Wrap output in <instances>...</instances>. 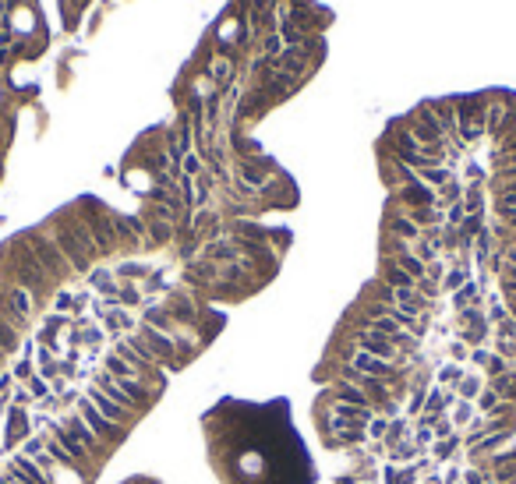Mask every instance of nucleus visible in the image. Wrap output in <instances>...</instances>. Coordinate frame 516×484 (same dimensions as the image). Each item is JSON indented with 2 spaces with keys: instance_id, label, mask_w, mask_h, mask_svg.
Here are the masks:
<instances>
[{
  "instance_id": "1",
  "label": "nucleus",
  "mask_w": 516,
  "mask_h": 484,
  "mask_svg": "<svg viewBox=\"0 0 516 484\" xmlns=\"http://www.w3.org/2000/svg\"><path fill=\"white\" fill-rule=\"evenodd\" d=\"M11 272H15V280L11 283H18L21 290H28L36 297V304L46 297V287H50V276L43 272V265L36 262V255L28 251V244L25 240H18L15 244V255H11Z\"/></svg>"
},
{
  "instance_id": "2",
  "label": "nucleus",
  "mask_w": 516,
  "mask_h": 484,
  "mask_svg": "<svg viewBox=\"0 0 516 484\" xmlns=\"http://www.w3.org/2000/svg\"><path fill=\"white\" fill-rule=\"evenodd\" d=\"M75 213H78V220L88 226V233H93L96 251H99V255H113V251H117V237H113V220H110L106 209H103L96 198H82Z\"/></svg>"
},
{
  "instance_id": "3",
  "label": "nucleus",
  "mask_w": 516,
  "mask_h": 484,
  "mask_svg": "<svg viewBox=\"0 0 516 484\" xmlns=\"http://www.w3.org/2000/svg\"><path fill=\"white\" fill-rule=\"evenodd\" d=\"M21 240L28 244V251L36 255V262L43 265V272H46L50 280H68V276H71V265H68V258L60 255V248L53 244V237H50L46 230H28Z\"/></svg>"
},
{
  "instance_id": "4",
  "label": "nucleus",
  "mask_w": 516,
  "mask_h": 484,
  "mask_svg": "<svg viewBox=\"0 0 516 484\" xmlns=\"http://www.w3.org/2000/svg\"><path fill=\"white\" fill-rule=\"evenodd\" d=\"M403 120V128L414 135V142L421 145V148H439V145H449V138H446V131H442V124L435 120V113L428 110V103H421L417 110H410L407 117H400Z\"/></svg>"
},
{
  "instance_id": "5",
  "label": "nucleus",
  "mask_w": 516,
  "mask_h": 484,
  "mask_svg": "<svg viewBox=\"0 0 516 484\" xmlns=\"http://www.w3.org/2000/svg\"><path fill=\"white\" fill-rule=\"evenodd\" d=\"M71 410H75V414L85 420V425H88V432H93V435H96V438H99L106 449H110V445H117L120 438L128 435V428H117V425H110V420H106V417H103V414L93 407V400H88L85 392H78V396H75Z\"/></svg>"
},
{
  "instance_id": "6",
  "label": "nucleus",
  "mask_w": 516,
  "mask_h": 484,
  "mask_svg": "<svg viewBox=\"0 0 516 484\" xmlns=\"http://www.w3.org/2000/svg\"><path fill=\"white\" fill-rule=\"evenodd\" d=\"M50 237H53V244L60 248V255H64L68 258V265H71V272H78V276H88V269H93V255H88L82 244H78V240L64 230V226H60L57 220L50 223Z\"/></svg>"
},
{
  "instance_id": "7",
  "label": "nucleus",
  "mask_w": 516,
  "mask_h": 484,
  "mask_svg": "<svg viewBox=\"0 0 516 484\" xmlns=\"http://www.w3.org/2000/svg\"><path fill=\"white\" fill-rule=\"evenodd\" d=\"M85 396L93 400V407H96V410L110 420V425H117V428H131V425H135V417H138V414H131V410H124V407H117V403L106 396V392H103V389H96L93 382L85 385Z\"/></svg>"
},
{
  "instance_id": "8",
  "label": "nucleus",
  "mask_w": 516,
  "mask_h": 484,
  "mask_svg": "<svg viewBox=\"0 0 516 484\" xmlns=\"http://www.w3.org/2000/svg\"><path fill=\"white\" fill-rule=\"evenodd\" d=\"M57 420H60V425H64V428H68V432H71V435L85 445V452H93V456H103V452H106V445H103L93 432H88V425H85V420H82L71 407L60 410V414H57Z\"/></svg>"
},
{
  "instance_id": "9",
  "label": "nucleus",
  "mask_w": 516,
  "mask_h": 484,
  "mask_svg": "<svg viewBox=\"0 0 516 484\" xmlns=\"http://www.w3.org/2000/svg\"><path fill=\"white\" fill-rule=\"evenodd\" d=\"M382 230H385V233H392V237H400V240H410V244H414L417 237H424V230H421L417 223H410V220L403 216V209H400V205H392V202H389V209H385Z\"/></svg>"
},
{
  "instance_id": "10",
  "label": "nucleus",
  "mask_w": 516,
  "mask_h": 484,
  "mask_svg": "<svg viewBox=\"0 0 516 484\" xmlns=\"http://www.w3.org/2000/svg\"><path fill=\"white\" fill-rule=\"evenodd\" d=\"M110 220H113V237H117V251H135V248H142L145 240L131 230V220L124 216V213H110Z\"/></svg>"
},
{
  "instance_id": "11",
  "label": "nucleus",
  "mask_w": 516,
  "mask_h": 484,
  "mask_svg": "<svg viewBox=\"0 0 516 484\" xmlns=\"http://www.w3.org/2000/svg\"><path fill=\"white\" fill-rule=\"evenodd\" d=\"M85 283H88V290H96V297H117V276L110 265H93Z\"/></svg>"
},
{
  "instance_id": "12",
  "label": "nucleus",
  "mask_w": 516,
  "mask_h": 484,
  "mask_svg": "<svg viewBox=\"0 0 516 484\" xmlns=\"http://www.w3.org/2000/svg\"><path fill=\"white\" fill-rule=\"evenodd\" d=\"M428 110L435 113V120L442 124L446 138L457 135V99H428Z\"/></svg>"
},
{
  "instance_id": "13",
  "label": "nucleus",
  "mask_w": 516,
  "mask_h": 484,
  "mask_svg": "<svg viewBox=\"0 0 516 484\" xmlns=\"http://www.w3.org/2000/svg\"><path fill=\"white\" fill-rule=\"evenodd\" d=\"M417 180H421V184H428L432 191H442L446 184L457 180V173H452V166H424V170H417Z\"/></svg>"
},
{
  "instance_id": "14",
  "label": "nucleus",
  "mask_w": 516,
  "mask_h": 484,
  "mask_svg": "<svg viewBox=\"0 0 516 484\" xmlns=\"http://www.w3.org/2000/svg\"><path fill=\"white\" fill-rule=\"evenodd\" d=\"M113 276H117V280H124V283H149L153 269H149L145 262H120V265L113 269Z\"/></svg>"
},
{
  "instance_id": "15",
  "label": "nucleus",
  "mask_w": 516,
  "mask_h": 484,
  "mask_svg": "<svg viewBox=\"0 0 516 484\" xmlns=\"http://www.w3.org/2000/svg\"><path fill=\"white\" fill-rule=\"evenodd\" d=\"M464 449V435L457 432V435H449V438H442V442H432V460L435 463H452V456Z\"/></svg>"
},
{
  "instance_id": "16",
  "label": "nucleus",
  "mask_w": 516,
  "mask_h": 484,
  "mask_svg": "<svg viewBox=\"0 0 516 484\" xmlns=\"http://www.w3.org/2000/svg\"><path fill=\"white\" fill-rule=\"evenodd\" d=\"M484 382H488V378H484L481 371H474V368H467V375L460 378V385H457V396L460 400H467V403H474L477 396H481V389H484Z\"/></svg>"
},
{
  "instance_id": "17",
  "label": "nucleus",
  "mask_w": 516,
  "mask_h": 484,
  "mask_svg": "<svg viewBox=\"0 0 516 484\" xmlns=\"http://www.w3.org/2000/svg\"><path fill=\"white\" fill-rule=\"evenodd\" d=\"M117 304L120 308H142L145 304V293H142V283H124V280H117Z\"/></svg>"
},
{
  "instance_id": "18",
  "label": "nucleus",
  "mask_w": 516,
  "mask_h": 484,
  "mask_svg": "<svg viewBox=\"0 0 516 484\" xmlns=\"http://www.w3.org/2000/svg\"><path fill=\"white\" fill-rule=\"evenodd\" d=\"M474 417H477V407L467 403V400H457V407L449 410V420H452V428H457V432H464Z\"/></svg>"
},
{
  "instance_id": "19",
  "label": "nucleus",
  "mask_w": 516,
  "mask_h": 484,
  "mask_svg": "<svg viewBox=\"0 0 516 484\" xmlns=\"http://www.w3.org/2000/svg\"><path fill=\"white\" fill-rule=\"evenodd\" d=\"M467 283H470V272H467V265H452V269H446V276H442V290L457 293V290H464Z\"/></svg>"
},
{
  "instance_id": "20",
  "label": "nucleus",
  "mask_w": 516,
  "mask_h": 484,
  "mask_svg": "<svg viewBox=\"0 0 516 484\" xmlns=\"http://www.w3.org/2000/svg\"><path fill=\"white\" fill-rule=\"evenodd\" d=\"M18 347H21V332L8 318H0V350L11 357V354H18Z\"/></svg>"
},
{
  "instance_id": "21",
  "label": "nucleus",
  "mask_w": 516,
  "mask_h": 484,
  "mask_svg": "<svg viewBox=\"0 0 516 484\" xmlns=\"http://www.w3.org/2000/svg\"><path fill=\"white\" fill-rule=\"evenodd\" d=\"M499 403H502V400H499V392H495V389H492L488 382H484V389H481V396L474 400V407H477V414H481V417H492Z\"/></svg>"
},
{
  "instance_id": "22",
  "label": "nucleus",
  "mask_w": 516,
  "mask_h": 484,
  "mask_svg": "<svg viewBox=\"0 0 516 484\" xmlns=\"http://www.w3.org/2000/svg\"><path fill=\"white\" fill-rule=\"evenodd\" d=\"M464 375H467L464 365H452V360H446V365L439 368V385H442V389H457Z\"/></svg>"
},
{
  "instance_id": "23",
  "label": "nucleus",
  "mask_w": 516,
  "mask_h": 484,
  "mask_svg": "<svg viewBox=\"0 0 516 484\" xmlns=\"http://www.w3.org/2000/svg\"><path fill=\"white\" fill-rule=\"evenodd\" d=\"M75 311H78L75 290H57L53 293V315H75Z\"/></svg>"
},
{
  "instance_id": "24",
  "label": "nucleus",
  "mask_w": 516,
  "mask_h": 484,
  "mask_svg": "<svg viewBox=\"0 0 516 484\" xmlns=\"http://www.w3.org/2000/svg\"><path fill=\"white\" fill-rule=\"evenodd\" d=\"M18 452H21V456H28V460H39L43 452H46V438L43 435H28V438L18 442Z\"/></svg>"
},
{
  "instance_id": "25",
  "label": "nucleus",
  "mask_w": 516,
  "mask_h": 484,
  "mask_svg": "<svg viewBox=\"0 0 516 484\" xmlns=\"http://www.w3.org/2000/svg\"><path fill=\"white\" fill-rule=\"evenodd\" d=\"M25 389H28V396H32V400H36V403H39V400H46V396H50V382H46V378H43V375H39V371H36V375H32V378H28V382H25Z\"/></svg>"
},
{
  "instance_id": "26",
  "label": "nucleus",
  "mask_w": 516,
  "mask_h": 484,
  "mask_svg": "<svg viewBox=\"0 0 516 484\" xmlns=\"http://www.w3.org/2000/svg\"><path fill=\"white\" fill-rule=\"evenodd\" d=\"M11 375H15V382H18V385H25L28 378H32V375H36V365H32V357H21V360H18V365L11 368Z\"/></svg>"
},
{
  "instance_id": "27",
  "label": "nucleus",
  "mask_w": 516,
  "mask_h": 484,
  "mask_svg": "<svg viewBox=\"0 0 516 484\" xmlns=\"http://www.w3.org/2000/svg\"><path fill=\"white\" fill-rule=\"evenodd\" d=\"M488 360H492V350H488V347H474L470 357H467V365H470L474 371H484V368H488Z\"/></svg>"
},
{
  "instance_id": "28",
  "label": "nucleus",
  "mask_w": 516,
  "mask_h": 484,
  "mask_svg": "<svg viewBox=\"0 0 516 484\" xmlns=\"http://www.w3.org/2000/svg\"><path fill=\"white\" fill-rule=\"evenodd\" d=\"M364 432H368V442H382L385 432H389V420L385 417H372V425L364 428Z\"/></svg>"
},
{
  "instance_id": "29",
  "label": "nucleus",
  "mask_w": 516,
  "mask_h": 484,
  "mask_svg": "<svg viewBox=\"0 0 516 484\" xmlns=\"http://www.w3.org/2000/svg\"><path fill=\"white\" fill-rule=\"evenodd\" d=\"M180 173H184V177H198V173H202V156H198V153H188L184 159H180Z\"/></svg>"
},
{
  "instance_id": "30",
  "label": "nucleus",
  "mask_w": 516,
  "mask_h": 484,
  "mask_svg": "<svg viewBox=\"0 0 516 484\" xmlns=\"http://www.w3.org/2000/svg\"><path fill=\"white\" fill-rule=\"evenodd\" d=\"M467 357H470V347H467V343H460V340L449 343V360H452V365H467Z\"/></svg>"
},
{
  "instance_id": "31",
  "label": "nucleus",
  "mask_w": 516,
  "mask_h": 484,
  "mask_svg": "<svg viewBox=\"0 0 516 484\" xmlns=\"http://www.w3.org/2000/svg\"><path fill=\"white\" fill-rule=\"evenodd\" d=\"M15 385H18V382H15V375H11V371H0V400H8V403H11Z\"/></svg>"
},
{
  "instance_id": "32",
  "label": "nucleus",
  "mask_w": 516,
  "mask_h": 484,
  "mask_svg": "<svg viewBox=\"0 0 516 484\" xmlns=\"http://www.w3.org/2000/svg\"><path fill=\"white\" fill-rule=\"evenodd\" d=\"M442 484H464V467L460 463H449L442 470Z\"/></svg>"
},
{
  "instance_id": "33",
  "label": "nucleus",
  "mask_w": 516,
  "mask_h": 484,
  "mask_svg": "<svg viewBox=\"0 0 516 484\" xmlns=\"http://www.w3.org/2000/svg\"><path fill=\"white\" fill-rule=\"evenodd\" d=\"M509 180H516V166H502V170H495V180H492V184H509Z\"/></svg>"
},
{
  "instance_id": "34",
  "label": "nucleus",
  "mask_w": 516,
  "mask_h": 484,
  "mask_svg": "<svg viewBox=\"0 0 516 484\" xmlns=\"http://www.w3.org/2000/svg\"><path fill=\"white\" fill-rule=\"evenodd\" d=\"M227 75H230V64H227V60H216V64H212V78L227 81Z\"/></svg>"
},
{
  "instance_id": "35",
  "label": "nucleus",
  "mask_w": 516,
  "mask_h": 484,
  "mask_svg": "<svg viewBox=\"0 0 516 484\" xmlns=\"http://www.w3.org/2000/svg\"><path fill=\"white\" fill-rule=\"evenodd\" d=\"M272 53H280V39H276V36L265 39V57H272Z\"/></svg>"
},
{
  "instance_id": "36",
  "label": "nucleus",
  "mask_w": 516,
  "mask_h": 484,
  "mask_svg": "<svg viewBox=\"0 0 516 484\" xmlns=\"http://www.w3.org/2000/svg\"><path fill=\"white\" fill-rule=\"evenodd\" d=\"M417 484H442V474H424Z\"/></svg>"
},
{
  "instance_id": "37",
  "label": "nucleus",
  "mask_w": 516,
  "mask_h": 484,
  "mask_svg": "<svg viewBox=\"0 0 516 484\" xmlns=\"http://www.w3.org/2000/svg\"><path fill=\"white\" fill-rule=\"evenodd\" d=\"M4 365H8V354H4V350H0V371H4Z\"/></svg>"
},
{
  "instance_id": "38",
  "label": "nucleus",
  "mask_w": 516,
  "mask_h": 484,
  "mask_svg": "<svg viewBox=\"0 0 516 484\" xmlns=\"http://www.w3.org/2000/svg\"><path fill=\"white\" fill-rule=\"evenodd\" d=\"M8 410V400H0V414H4Z\"/></svg>"
},
{
  "instance_id": "39",
  "label": "nucleus",
  "mask_w": 516,
  "mask_h": 484,
  "mask_svg": "<svg viewBox=\"0 0 516 484\" xmlns=\"http://www.w3.org/2000/svg\"><path fill=\"white\" fill-rule=\"evenodd\" d=\"M0 470H4V467H0Z\"/></svg>"
}]
</instances>
